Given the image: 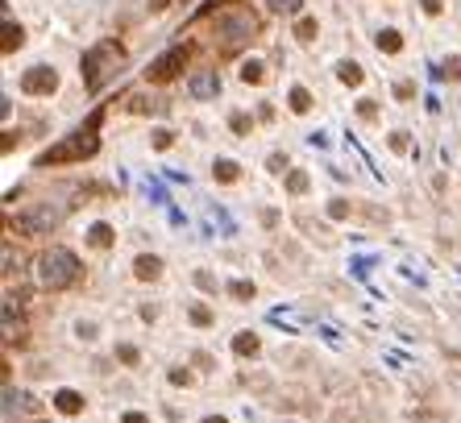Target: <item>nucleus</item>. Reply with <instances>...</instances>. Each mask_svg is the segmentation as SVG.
Wrapping results in <instances>:
<instances>
[{"instance_id":"nucleus-9","label":"nucleus","mask_w":461,"mask_h":423,"mask_svg":"<svg viewBox=\"0 0 461 423\" xmlns=\"http://www.w3.org/2000/svg\"><path fill=\"white\" fill-rule=\"evenodd\" d=\"M4 344H25V324L17 316V303L4 299Z\"/></svg>"},{"instance_id":"nucleus-18","label":"nucleus","mask_w":461,"mask_h":423,"mask_svg":"<svg viewBox=\"0 0 461 423\" xmlns=\"http://www.w3.org/2000/svg\"><path fill=\"white\" fill-rule=\"evenodd\" d=\"M378 50L399 54V50H403V34H399V29H382V34H378Z\"/></svg>"},{"instance_id":"nucleus-29","label":"nucleus","mask_w":461,"mask_h":423,"mask_svg":"<svg viewBox=\"0 0 461 423\" xmlns=\"http://www.w3.org/2000/svg\"><path fill=\"white\" fill-rule=\"evenodd\" d=\"M328 216H332V220H345V216H349V199H332V203H328Z\"/></svg>"},{"instance_id":"nucleus-14","label":"nucleus","mask_w":461,"mask_h":423,"mask_svg":"<svg viewBox=\"0 0 461 423\" xmlns=\"http://www.w3.org/2000/svg\"><path fill=\"white\" fill-rule=\"evenodd\" d=\"M21 46H25V29L4 17V54H13V50H21Z\"/></svg>"},{"instance_id":"nucleus-27","label":"nucleus","mask_w":461,"mask_h":423,"mask_svg":"<svg viewBox=\"0 0 461 423\" xmlns=\"http://www.w3.org/2000/svg\"><path fill=\"white\" fill-rule=\"evenodd\" d=\"M229 125H233V133H241V137H245V133L254 129V121H249L245 112H233V116H229Z\"/></svg>"},{"instance_id":"nucleus-19","label":"nucleus","mask_w":461,"mask_h":423,"mask_svg":"<svg viewBox=\"0 0 461 423\" xmlns=\"http://www.w3.org/2000/svg\"><path fill=\"white\" fill-rule=\"evenodd\" d=\"M229 295H233V299H241V303H249V299L258 295V286H254V282H245V278H237V282H229Z\"/></svg>"},{"instance_id":"nucleus-3","label":"nucleus","mask_w":461,"mask_h":423,"mask_svg":"<svg viewBox=\"0 0 461 423\" xmlns=\"http://www.w3.org/2000/svg\"><path fill=\"white\" fill-rule=\"evenodd\" d=\"M258 29H262V21H258L254 8H233V13H225V17H216L212 38H216L221 54H237V50H245L249 42H254Z\"/></svg>"},{"instance_id":"nucleus-12","label":"nucleus","mask_w":461,"mask_h":423,"mask_svg":"<svg viewBox=\"0 0 461 423\" xmlns=\"http://www.w3.org/2000/svg\"><path fill=\"white\" fill-rule=\"evenodd\" d=\"M54 407H58L63 415H79V411H84V398H79L75 390H58V394H54Z\"/></svg>"},{"instance_id":"nucleus-40","label":"nucleus","mask_w":461,"mask_h":423,"mask_svg":"<svg viewBox=\"0 0 461 423\" xmlns=\"http://www.w3.org/2000/svg\"><path fill=\"white\" fill-rule=\"evenodd\" d=\"M204 423H229V419H225V415H208Z\"/></svg>"},{"instance_id":"nucleus-32","label":"nucleus","mask_w":461,"mask_h":423,"mask_svg":"<svg viewBox=\"0 0 461 423\" xmlns=\"http://www.w3.org/2000/svg\"><path fill=\"white\" fill-rule=\"evenodd\" d=\"M229 4H233V0H208V4L195 13V21H200V17H208V13H216V8H229Z\"/></svg>"},{"instance_id":"nucleus-35","label":"nucleus","mask_w":461,"mask_h":423,"mask_svg":"<svg viewBox=\"0 0 461 423\" xmlns=\"http://www.w3.org/2000/svg\"><path fill=\"white\" fill-rule=\"evenodd\" d=\"M266 166H271L275 175H283V170H287V158H283V154H271V162H266Z\"/></svg>"},{"instance_id":"nucleus-31","label":"nucleus","mask_w":461,"mask_h":423,"mask_svg":"<svg viewBox=\"0 0 461 423\" xmlns=\"http://www.w3.org/2000/svg\"><path fill=\"white\" fill-rule=\"evenodd\" d=\"M117 357H121L125 365H138V349H134V344H121V349H117Z\"/></svg>"},{"instance_id":"nucleus-10","label":"nucleus","mask_w":461,"mask_h":423,"mask_svg":"<svg viewBox=\"0 0 461 423\" xmlns=\"http://www.w3.org/2000/svg\"><path fill=\"white\" fill-rule=\"evenodd\" d=\"M258 349H262V340H258L254 332H237V336H233V353H237V357H258Z\"/></svg>"},{"instance_id":"nucleus-20","label":"nucleus","mask_w":461,"mask_h":423,"mask_svg":"<svg viewBox=\"0 0 461 423\" xmlns=\"http://www.w3.org/2000/svg\"><path fill=\"white\" fill-rule=\"evenodd\" d=\"M129 108L141 112V116H145V112H162V104H158V100H150V95H129Z\"/></svg>"},{"instance_id":"nucleus-8","label":"nucleus","mask_w":461,"mask_h":423,"mask_svg":"<svg viewBox=\"0 0 461 423\" xmlns=\"http://www.w3.org/2000/svg\"><path fill=\"white\" fill-rule=\"evenodd\" d=\"M187 92L195 95V100H212V95H221V75L216 71H195L187 79Z\"/></svg>"},{"instance_id":"nucleus-6","label":"nucleus","mask_w":461,"mask_h":423,"mask_svg":"<svg viewBox=\"0 0 461 423\" xmlns=\"http://www.w3.org/2000/svg\"><path fill=\"white\" fill-rule=\"evenodd\" d=\"M187 58H191V46H171L162 58H154V62L145 67V83H171L187 67Z\"/></svg>"},{"instance_id":"nucleus-24","label":"nucleus","mask_w":461,"mask_h":423,"mask_svg":"<svg viewBox=\"0 0 461 423\" xmlns=\"http://www.w3.org/2000/svg\"><path fill=\"white\" fill-rule=\"evenodd\" d=\"M436 79H461V58H445V67L441 71H432Z\"/></svg>"},{"instance_id":"nucleus-5","label":"nucleus","mask_w":461,"mask_h":423,"mask_svg":"<svg viewBox=\"0 0 461 423\" xmlns=\"http://www.w3.org/2000/svg\"><path fill=\"white\" fill-rule=\"evenodd\" d=\"M63 216H67V203H30L21 216H17V229L25 236H46L50 229H58L63 224Z\"/></svg>"},{"instance_id":"nucleus-39","label":"nucleus","mask_w":461,"mask_h":423,"mask_svg":"<svg viewBox=\"0 0 461 423\" xmlns=\"http://www.w3.org/2000/svg\"><path fill=\"white\" fill-rule=\"evenodd\" d=\"M121 423H150V419H145L141 411H125V419H121Z\"/></svg>"},{"instance_id":"nucleus-15","label":"nucleus","mask_w":461,"mask_h":423,"mask_svg":"<svg viewBox=\"0 0 461 423\" xmlns=\"http://www.w3.org/2000/svg\"><path fill=\"white\" fill-rule=\"evenodd\" d=\"M237 75H241V83H262V79H266V67H262L258 58H245Z\"/></svg>"},{"instance_id":"nucleus-30","label":"nucleus","mask_w":461,"mask_h":423,"mask_svg":"<svg viewBox=\"0 0 461 423\" xmlns=\"http://www.w3.org/2000/svg\"><path fill=\"white\" fill-rule=\"evenodd\" d=\"M195 286H200V290H216V278H212L208 270H195Z\"/></svg>"},{"instance_id":"nucleus-17","label":"nucleus","mask_w":461,"mask_h":423,"mask_svg":"<svg viewBox=\"0 0 461 423\" xmlns=\"http://www.w3.org/2000/svg\"><path fill=\"white\" fill-rule=\"evenodd\" d=\"M337 79H341L345 88H358L366 75H362V67H358V62H341V67H337Z\"/></svg>"},{"instance_id":"nucleus-22","label":"nucleus","mask_w":461,"mask_h":423,"mask_svg":"<svg viewBox=\"0 0 461 423\" xmlns=\"http://www.w3.org/2000/svg\"><path fill=\"white\" fill-rule=\"evenodd\" d=\"M308 108H312L308 88H291V112H308Z\"/></svg>"},{"instance_id":"nucleus-11","label":"nucleus","mask_w":461,"mask_h":423,"mask_svg":"<svg viewBox=\"0 0 461 423\" xmlns=\"http://www.w3.org/2000/svg\"><path fill=\"white\" fill-rule=\"evenodd\" d=\"M134 274H138L141 282H154L158 274H162V262H158V257H150V253H141L138 262H134Z\"/></svg>"},{"instance_id":"nucleus-33","label":"nucleus","mask_w":461,"mask_h":423,"mask_svg":"<svg viewBox=\"0 0 461 423\" xmlns=\"http://www.w3.org/2000/svg\"><path fill=\"white\" fill-rule=\"evenodd\" d=\"M266 4H271L275 13H295V8H299V0H266Z\"/></svg>"},{"instance_id":"nucleus-36","label":"nucleus","mask_w":461,"mask_h":423,"mask_svg":"<svg viewBox=\"0 0 461 423\" xmlns=\"http://www.w3.org/2000/svg\"><path fill=\"white\" fill-rule=\"evenodd\" d=\"M420 4H424V13H428V17H441V8H445L441 0H420Z\"/></svg>"},{"instance_id":"nucleus-23","label":"nucleus","mask_w":461,"mask_h":423,"mask_svg":"<svg viewBox=\"0 0 461 423\" xmlns=\"http://www.w3.org/2000/svg\"><path fill=\"white\" fill-rule=\"evenodd\" d=\"M308 183H312V179H308L304 170H291V175H287V191H291V195H304Z\"/></svg>"},{"instance_id":"nucleus-7","label":"nucleus","mask_w":461,"mask_h":423,"mask_svg":"<svg viewBox=\"0 0 461 423\" xmlns=\"http://www.w3.org/2000/svg\"><path fill=\"white\" fill-rule=\"evenodd\" d=\"M21 92L25 95H50V92H58V71L54 67H30L25 75H21Z\"/></svg>"},{"instance_id":"nucleus-4","label":"nucleus","mask_w":461,"mask_h":423,"mask_svg":"<svg viewBox=\"0 0 461 423\" xmlns=\"http://www.w3.org/2000/svg\"><path fill=\"white\" fill-rule=\"evenodd\" d=\"M84 274V266H79V257L71 253V249H63V245H50L46 253L38 257V282L46 286V290H67V286H75Z\"/></svg>"},{"instance_id":"nucleus-26","label":"nucleus","mask_w":461,"mask_h":423,"mask_svg":"<svg viewBox=\"0 0 461 423\" xmlns=\"http://www.w3.org/2000/svg\"><path fill=\"white\" fill-rule=\"evenodd\" d=\"M171 141H175L171 129H154V133H150V145H154V149H171Z\"/></svg>"},{"instance_id":"nucleus-1","label":"nucleus","mask_w":461,"mask_h":423,"mask_svg":"<svg viewBox=\"0 0 461 423\" xmlns=\"http://www.w3.org/2000/svg\"><path fill=\"white\" fill-rule=\"evenodd\" d=\"M100 125H104V104L96 108L79 129H71L63 141H54L50 149H42L38 154V166H75V162L96 158V149H100Z\"/></svg>"},{"instance_id":"nucleus-16","label":"nucleus","mask_w":461,"mask_h":423,"mask_svg":"<svg viewBox=\"0 0 461 423\" xmlns=\"http://www.w3.org/2000/svg\"><path fill=\"white\" fill-rule=\"evenodd\" d=\"M112 241H117V233H112L108 224H92V229H88V245H96V249H108Z\"/></svg>"},{"instance_id":"nucleus-37","label":"nucleus","mask_w":461,"mask_h":423,"mask_svg":"<svg viewBox=\"0 0 461 423\" xmlns=\"http://www.w3.org/2000/svg\"><path fill=\"white\" fill-rule=\"evenodd\" d=\"M395 95H399V100H412V95H415V88L408 83V79H403V83H395Z\"/></svg>"},{"instance_id":"nucleus-21","label":"nucleus","mask_w":461,"mask_h":423,"mask_svg":"<svg viewBox=\"0 0 461 423\" xmlns=\"http://www.w3.org/2000/svg\"><path fill=\"white\" fill-rule=\"evenodd\" d=\"M295 38H299V42H312V38H316V17H299V21H295Z\"/></svg>"},{"instance_id":"nucleus-2","label":"nucleus","mask_w":461,"mask_h":423,"mask_svg":"<svg viewBox=\"0 0 461 423\" xmlns=\"http://www.w3.org/2000/svg\"><path fill=\"white\" fill-rule=\"evenodd\" d=\"M125 58H129V54H125V46H121L117 38H100L96 46H88L84 50V88H88V92H100V88L125 67Z\"/></svg>"},{"instance_id":"nucleus-38","label":"nucleus","mask_w":461,"mask_h":423,"mask_svg":"<svg viewBox=\"0 0 461 423\" xmlns=\"http://www.w3.org/2000/svg\"><path fill=\"white\" fill-rule=\"evenodd\" d=\"M171 382H175V386H191V374H187V370H175V374H171Z\"/></svg>"},{"instance_id":"nucleus-28","label":"nucleus","mask_w":461,"mask_h":423,"mask_svg":"<svg viewBox=\"0 0 461 423\" xmlns=\"http://www.w3.org/2000/svg\"><path fill=\"white\" fill-rule=\"evenodd\" d=\"M358 116H362V121H374V116H378V100H358Z\"/></svg>"},{"instance_id":"nucleus-25","label":"nucleus","mask_w":461,"mask_h":423,"mask_svg":"<svg viewBox=\"0 0 461 423\" xmlns=\"http://www.w3.org/2000/svg\"><path fill=\"white\" fill-rule=\"evenodd\" d=\"M191 324H200V328H208V324H212V307H204V303H195V307H191Z\"/></svg>"},{"instance_id":"nucleus-13","label":"nucleus","mask_w":461,"mask_h":423,"mask_svg":"<svg viewBox=\"0 0 461 423\" xmlns=\"http://www.w3.org/2000/svg\"><path fill=\"white\" fill-rule=\"evenodd\" d=\"M237 175H241V166L233 158H216V166H212V179L216 183H237Z\"/></svg>"},{"instance_id":"nucleus-34","label":"nucleus","mask_w":461,"mask_h":423,"mask_svg":"<svg viewBox=\"0 0 461 423\" xmlns=\"http://www.w3.org/2000/svg\"><path fill=\"white\" fill-rule=\"evenodd\" d=\"M391 149L395 154H408V133H391Z\"/></svg>"}]
</instances>
